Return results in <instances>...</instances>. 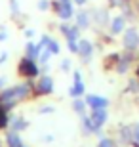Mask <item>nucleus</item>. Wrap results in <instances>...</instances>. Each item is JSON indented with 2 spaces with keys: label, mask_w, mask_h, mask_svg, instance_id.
<instances>
[{
  "label": "nucleus",
  "mask_w": 139,
  "mask_h": 147,
  "mask_svg": "<svg viewBox=\"0 0 139 147\" xmlns=\"http://www.w3.org/2000/svg\"><path fill=\"white\" fill-rule=\"evenodd\" d=\"M59 17L65 19V21L73 17V6H71L69 0H61V2H59Z\"/></svg>",
  "instance_id": "1a4fd4ad"
},
{
  "label": "nucleus",
  "mask_w": 139,
  "mask_h": 147,
  "mask_svg": "<svg viewBox=\"0 0 139 147\" xmlns=\"http://www.w3.org/2000/svg\"><path fill=\"white\" fill-rule=\"evenodd\" d=\"M84 92H86V86H84V82H75L73 84V88L69 90V94L73 96V98H82L84 96Z\"/></svg>",
  "instance_id": "dca6fc26"
},
{
  "label": "nucleus",
  "mask_w": 139,
  "mask_h": 147,
  "mask_svg": "<svg viewBox=\"0 0 139 147\" xmlns=\"http://www.w3.org/2000/svg\"><path fill=\"white\" fill-rule=\"evenodd\" d=\"M52 55H54V54H52V52H50L48 48H46V50H42V52H40V61H42L44 65H46V63L50 61V57H52Z\"/></svg>",
  "instance_id": "412c9836"
},
{
  "label": "nucleus",
  "mask_w": 139,
  "mask_h": 147,
  "mask_svg": "<svg viewBox=\"0 0 139 147\" xmlns=\"http://www.w3.org/2000/svg\"><path fill=\"white\" fill-rule=\"evenodd\" d=\"M120 2H122V0H111V4H112V6H120Z\"/></svg>",
  "instance_id": "2f4dec72"
},
{
  "label": "nucleus",
  "mask_w": 139,
  "mask_h": 147,
  "mask_svg": "<svg viewBox=\"0 0 139 147\" xmlns=\"http://www.w3.org/2000/svg\"><path fill=\"white\" fill-rule=\"evenodd\" d=\"M48 8H50V2H48V0H38V10H40V11L48 10Z\"/></svg>",
  "instance_id": "4be33fe9"
},
{
  "label": "nucleus",
  "mask_w": 139,
  "mask_h": 147,
  "mask_svg": "<svg viewBox=\"0 0 139 147\" xmlns=\"http://www.w3.org/2000/svg\"><path fill=\"white\" fill-rule=\"evenodd\" d=\"M122 42H124V48L126 50H135L139 48V33L135 29H128L122 36Z\"/></svg>",
  "instance_id": "7ed1b4c3"
},
{
  "label": "nucleus",
  "mask_w": 139,
  "mask_h": 147,
  "mask_svg": "<svg viewBox=\"0 0 139 147\" xmlns=\"http://www.w3.org/2000/svg\"><path fill=\"white\" fill-rule=\"evenodd\" d=\"M86 109H88V105H86V99L75 98V101H73V111H75V113H78L80 117H84V115H86Z\"/></svg>",
  "instance_id": "2eb2a0df"
},
{
  "label": "nucleus",
  "mask_w": 139,
  "mask_h": 147,
  "mask_svg": "<svg viewBox=\"0 0 139 147\" xmlns=\"http://www.w3.org/2000/svg\"><path fill=\"white\" fill-rule=\"evenodd\" d=\"M6 145L8 147H25L21 142V136H19V132H8L6 134Z\"/></svg>",
  "instance_id": "6e6552de"
},
{
  "label": "nucleus",
  "mask_w": 139,
  "mask_h": 147,
  "mask_svg": "<svg viewBox=\"0 0 139 147\" xmlns=\"http://www.w3.org/2000/svg\"><path fill=\"white\" fill-rule=\"evenodd\" d=\"M76 25L80 29H86L88 25H90V16L86 13V11H80L78 16H76Z\"/></svg>",
  "instance_id": "f3484780"
},
{
  "label": "nucleus",
  "mask_w": 139,
  "mask_h": 147,
  "mask_svg": "<svg viewBox=\"0 0 139 147\" xmlns=\"http://www.w3.org/2000/svg\"><path fill=\"white\" fill-rule=\"evenodd\" d=\"M137 76H139V67H137Z\"/></svg>",
  "instance_id": "f704fd0d"
},
{
  "label": "nucleus",
  "mask_w": 139,
  "mask_h": 147,
  "mask_svg": "<svg viewBox=\"0 0 139 147\" xmlns=\"http://www.w3.org/2000/svg\"><path fill=\"white\" fill-rule=\"evenodd\" d=\"M4 84H6V78H0V88H4Z\"/></svg>",
  "instance_id": "72a5a7b5"
},
{
  "label": "nucleus",
  "mask_w": 139,
  "mask_h": 147,
  "mask_svg": "<svg viewBox=\"0 0 139 147\" xmlns=\"http://www.w3.org/2000/svg\"><path fill=\"white\" fill-rule=\"evenodd\" d=\"M78 54L84 57V61H88L91 57V54H93V46H91L90 40H80V42H78Z\"/></svg>",
  "instance_id": "0eeeda50"
},
{
  "label": "nucleus",
  "mask_w": 139,
  "mask_h": 147,
  "mask_svg": "<svg viewBox=\"0 0 139 147\" xmlns=\"http://www.w3.org/2000/svg\"><path fill=\"white\" fill-rule=\"evenodd\" d=\"M32 34H34L32 29H27V31H25V36H27V38H32Z\"/></svg>",
  "instance_id": "c85d7f7f"
},
{
  "label": "nucleus",
  "mask_w": 139,
  "mask_h": 147,
  "mask_svg": "<svg viewBox=\"0 0 139 147\" xmlns=\"http://www.w3.org/2000/svg\"><path fill=\"white\" fill-rule=\"evenodd\" d=\"M10 124V119H8V111L0 105V130H4L6 126Z\"/></svg>",
  "instance_id": "a211bd4d"
},
{
  "label": "nucleus",
  "mask_w": 139,
  "mask_h": 147,
  "mask_svg": "<svg viewBox=\"0 0 139 147\" xmlns=\"http://www.w3.org/2000/svg\"><path fill=\"white\" fill-rule=\"evenodd\" d=\"M97 147H116V142H114L112 138H109V136H103V138H99Z\"/></svg>",
  "instance_id": "6ab92c4d"
},
{
  "label": "nucleus",
  "mask_w": 139,
  "mask_h": 147,
  "mask_svg": "<svg viewBox=\"0 0 139 147\" xmlns=\"http://www.w3.org/2000/svg\"><path fill=\"white\" fill-rule=\"evenodd\" d=\"M86 105H88L90 109H107L109 99L101 98V96H95V94H88V96H86Z\"/></svg>",
  "instance_id": "20e7f679"
},
{
  "label": "nucleus",
  "mask_w": 139,
  "mask_h": 147,
  "mask_svg": "<svg viewBox=\"0 0 139 147\" xmlns=\"http://www.w3.org/2000/svg\"><path fill=\"white\" fill-rule=\"evenodd\" d=\"M38 113H40V115H46V113H54V107H40V109H38Z\"/></svg>",
  "instance_id": "a878e982"
},
{
  "label": "nucleus",
  "mask_w": 139,
  "mask_h": 147,
  "mask_svg": "<svg viewBox=\"0 0 139 147\" xmlns=\"http://www.w3.org/2000/svg\"><path fill=\"white\" fill-rule=\"evenodd\" d=\"M17 73H19L21 76H25V78H32V76L38 75V67H36V63H34V59L23 57L21 63H19V67H17Z\"/></svg>",
  "instance_id": "f03ea898"
},
{
  "label": "nucleus",
  "mask_w": 139,
  "mask_h": 147,
  "mask_svg": "<svg viewBox=\"0 0 139 147\" xmlns=\"http://www.w3.org/2000/svg\"><path fill=\"white\" fill-rule=\"evenodd\" d=\"M32 86L29 82H23V84H17V86H11V88H6L0 92V105L4 107L6 111H10L11 107H15V103L23 101V99L29 98Z\"/></svg>",
  "instance_id": "f257e3e1"
},
{
  "label": "nucleus",
  "mask_w": 139,
  "mask_h": 147,
  "mask_svg": "<svg viewBox=\"0 0 139 147\" xmlns=\"http://www.w3.org/2000/svg\"><path fill=\"white\" fill-rule=\"evenodd\" d=\"M44 142H48V143H52V142H54V136H52V134H48V136L44 138Z\"/></svg>",
  "instance_id": "c756f323"
},
{
  "label": "nucleus",
  "mask_w": 139,
  "mask_h": 147,
  "mask_svg": "<svg viewBox=\"0 0 139 147\" xmlns=\"http://www.w3.org/2000/svg\"><path fill=\"white\" fill-rule=\"evenodd\" d=\"M132 142H134V128L132 126H120V143L132 145Z\"/></svg>",
  "instance_id": "423d86ee"
},
{
  "label": "nucleus",
  "mask_w": 139,
  "mask_h": 147,
  "mask_svg": "<svg viewBox=\"0 0 139 147\" xmlns=\"http://www.w3.org/2000/svg\"><path fill=\"white\" fill-rule=\"evenodd\" d=\"M38 94H42V96H48V94L54 92V78L48 75H44L42 78H40V82H38V86H36Z\"/></svg>",
  "instance_id": "39448f33"
},
{
  "label": "nucleus",
  "mask_w": 139,
  "mask_h": 147,
  "mask_svg": "<svg viewBox=\"0 0 139 147\" xmlns=\"http://www.w3.org/2000/svg\"><path fill=\"white\" fill-rule=\"evenodd\" d=\"M124 27H126V17L118 16V17H114V21H112L111 31H112V34H120L124 31Z\"/></svg>",
  "instance_id": "4468645a"
},
{
  "label": "nucleus",
  "mask_w": 139,
  "mask_h": 147,
  "mask_svg": "<svg viewBox=\"0 0 139 147\" xmlns=\"http://www.w3.org/2000/svg\"><path fill=\"white\" fill-rule=\"evenodd\" d=\"M40 46H42V48L46 46V48H48L54 55H55V54H59V44L55 42L54 38H50V36H42V38H40Z\"/></svg>",
  "instance_id": "f8f14e48"
},
{
  "label": "nucleus",
  "mask_w": 139,
  "mask_h": 147,
  "mask_svg": "<svg viewBox=\"0 0 139 147\" xmlns=\"http://www.w3.org/2000/svg\"><path fill=\"white\" fill-rule=\"evenodd\" d=\"M73 78H75V82H80V80H82V75H80L78 71H76L75 75H73Z\"/></svg>",
  "instance_id": "bb28decb"
},
{
  "label": "nucleus",
  "mask_w": 139,
  "mask_h": 147,
  "mask_svg": "<svg viewBox=\"0 0 139 147\" xmlns=\"http://www.w3.org/2000/svg\"><path fill=\"white\" fill-rule=\"evenodd\" d=\"M6 38H8V33L6 31H0V42H4Z\"/></svg>",
  "instance_id": "cd10ccee"
},
{
  "label": "nucleus",
  "mask_w": 139,
  "mask_h": 147,
  "mask_svg": "<svg viewBox=\"0 0 139 147\" xmlns=\"http://www.w3.org/2000/svg\"><path fill=\"white\" fill-rule=\"evenodd\" d=\"M10 126H11L13 132H19V134H21V132H25L29 128V122L23 119V117H15V119L10 120Z\"/></svg>",
  "instance_id": "9d476101"
},
{
  "label": "nucleus",
  "mask_w": 139,
  "mask_h": 147,
  "mask_svg": "<svg viewBox=\"0 0 139 147\" xmlns=\"http://www.w3.org/2000/svg\"><path fill=\"white\" fill-rule=\"evenodd\" d=\"M132 128H134V140H135V142H139V122L132 124Z\"/></svg>",
  "instance_id": "5701e85b"
},
{
  "label": "nucleus",
  "mask_w": 139,
  "mask_h": 147,
  "mask_svg": "<svg viewBox=\"0 0 139 147\" xmlns=\"http://www.w3.org/2000/svg\"><path fill=\"white\" fill-rule=\"evenodd\" d=\"M78 25H75V27H69V25H61V27H59V31H61V33L65 34V36H67V40H76V38H78Z\"/></svg>",
  "instance_id": "9b49d317"
},
{
  "label": "nucleus",
  "mask_w": 139,
  "mask_h": 147,
  "mask_svg": "<svg viewBox=\"0 0 139 147\" xmlns=\"http://www.w3.org/2000/svg\"><path fill=\"white\" fill-rule=\"evenodd\" d=\"M6 59H8V54H6V52H4V54L0 55V65H2V63H4V61H6Z\"/></svg>",
  "instance_id": "7c9ffc66"
},
{
  "label": "nucleus",
  "mask_w": 139,
  "mask_h": 147,
  "mask_svg": "<svg viewBox=\"0 0 139 147\" xmlns=\"http://www.w3.org/2000/svg\"><path fill=\"white\" fill-rule=\"evenodd\" d=\"M93 16H95V21H97V23H105V21H107V11H105V10L95 11Z\"/></svg>",
  "instance_id": "aec40b11"
},
{
  "label": "nucleus",
  "mask_w": 139,
  "mask_h": 147,
  "mask_svg": "<svg viewBox=\"0 0 139 147\" xmlns=\"http://www.w3.org/2000/svg\"><path fill=\"white\" fill-rule=\"evenodd\" d=\"M75 2H76V4H78V6H84L86 2H88V0H75Z\"/></svg>",
  "instance_id": "473e14b6"
},
{
  "label": "nucleus",
  "mask_w": 139,
  "mask_h": 147,
  "mask_svg": "<svg viewBox=\"0 0 139 147\" xmlns=\"http://www.w3.org/2000/svg\"><path fill=\"white\" fill-rule=\"evenodd\" d=\"M61 69H63V71H69V69H71V61L63 59V61H61Z\"/></svg>",
  "instance_id": "393cba45"
},
{
  "label": "nucleus",
  "mask_w": 139,
  "mask_h": 147,
  "mask_svg": "<svg viewBox=\"0 0 139 147\" xmlns=\"http://www.w3.org/2000/svg\"><path fill=\"white\" fill-rule=\"evenodd\" d=\"M10 8H11V11H19V4H17V0H10Z\"/></svg>",
  "instance_id": "b1692460"
},
{
  "label": "nucleus",
  "mask_w": 139,
  "mask_h": 147,
  "mask_svg": "<svg viewBox=\"0 0 139 147\" xmlns=\"http://www.w3.org/2000/svg\"><path fill=\"white\" fill-rule=\"evenodd\" d=\"M42 46L40 44H32V42H29L27 46H25V54H27V57H31V59H36L38 55H40V52H42Z\"/></svg>",
  "instance_id": "ddd939ff"
}]
</instances>
